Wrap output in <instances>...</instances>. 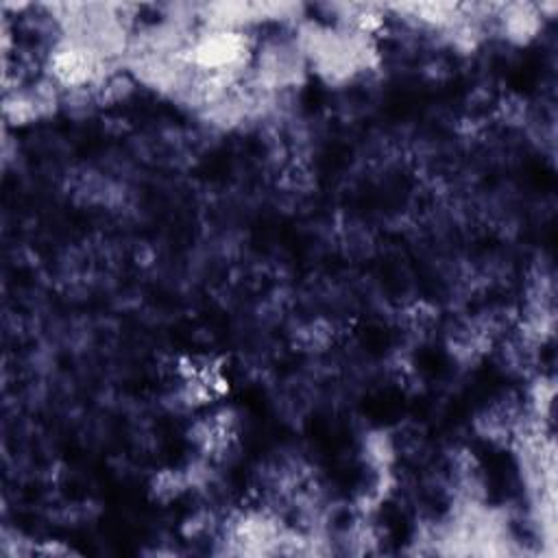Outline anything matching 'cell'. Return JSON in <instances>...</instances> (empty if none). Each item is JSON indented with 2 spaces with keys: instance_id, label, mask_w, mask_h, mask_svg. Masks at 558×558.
Returning a JSON list of instances; mask_svg holds the SVG:
<instances>
[{
  "instance_id": "277c9868",
  "label": "cell",
  "mask_w": 558,
  "mask_h": 558,
  "mask_svg": "<svg viewBox=\"0 0 558 558\" xmlns=\"http://www.w3.org/2000/svg\"><path fill=\"white\" fill-rule=\"evenodd\" d=\"M493 22L504 39L517 46H525L543 28V13L534 2H506L497 4Z\"/></svg>"
},
{
  "instance_id": "3957f363",
  "label": "cell",
  "mask_w": 558,
  "mask_h": 558,
  "mask_svg": "<svg viewBox=\"0 0 558 558\" xmlns=\"http://www.w3.org/2000/svg\"><path fill=\"white\" fill-rule=\"evenodd\" d=\"M288 525L270 506H253L233 512L220 523L225 554L270 556L279 551Z\"/></svg>"
},
{
  "instance_id": "7a4b0ae2",
  "label": "cell",
  "mask_w": 558,
  "mask_h": 558,
  "mask_svg": "<svg viewBox=\"0 0 558 558\" xmlns=\"http://www.w3.org/2000/svg\"><path fill=\"white\" fill-rule=\"evenodd\" d=\"M251 31L196 26L185 59L196 74H229L246 78L253 65Z\"/></svg>"
},
{
  "instance_id": "6da1fadb",
  "label": "cell",
  "mask_w": 558,
  "mask_h": 558,
  "mask_svg": "<svg viewBox=\"0 0 558 558\" xmlns=\"http://www.w3.org/2000/svg\"><path fill=\"white\" fill-rule=\"evenodd\" d=\"M294 41L303 52L307 68L327 85L340 87L379 65L375 37L329 26L314 20L296 22Z\"/></svg>"
},
{
  "instance_id": "5b68a950",
  "label": "cell",
  "mask_w": 558,
  "mask_h": 558,
  "mask_svg": "<svg viewBox=\"0 0 558 558\" xmlns=\"http://www.w3.org/2000/svg\"><path fill=\"white\" fill-rule=\"evenodd\" d=\"M190 490V482L185 469H163L155 475L150 484V493L157 501H172L179 495Z\"/></svg>"
}]
</instances>
